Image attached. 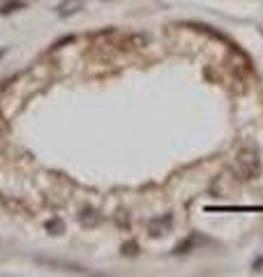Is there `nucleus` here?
Returning <instances> with one entry per match:
<instances>
[{
	"instance_id": "nucleus-4",
	"label": "nucleus",
	"mask_w": 263,
	"mask_h": 277,
	"mask_svg": "<svg viewBox=\"0 0 263 277\" xmlns=\"http://www.w3.org/2000/svg\"><path fill=\"white\" fill-rule=\"evenodd\" d=\"M19 9H26V2H23V0H7V2L0 5V14H2V16H5V14L19 12Z\"/></svg>"
},
{
	"instance_id": "nucleus-2",
	"label": "nucleus",
	"mask_w": 263,
	"mask_h": 277,
	"mask_svg": "<svg viewBox=\"0 0 263 277\" xmlns=\"http://www.w3.org/2000/svg\"><path fill=\"white\" fill-rule=\"evenodd\" d=\"M81 7H83V0H65V2L58 7V14L67 19V16H74V14L79 12Z\"/></svg>"
},
{
	"instance_id": "nucleus-6",
	"label": "nucleus",
	"mask_w": 263,
	"mask_h": 277,
	"mask_svg": "<svg viewBox=\"0 0 263 277\" xmlns=\"http://www.w3.org/2000/svg\"><path fill=\"white\" fill-rule=\"evenodd\" d=\"M47 229H49V233H53V236H58V233H62V222L60 220H51V222H47Z\"/></svg>"
},
{
	"instance_id": "nucleus-3",
	"label": "nucleus",
	"mask_w": 263,
	"mask_h": 277,
	"mask_svg": "<svg viewBox=\"0 0 263 277\" xmlns=\"http://www.w3.org/2000/svg\"><path fill=\"white\" fill-rule=\"evenodd\" d=\"M37 264H44V266H55V271H74V273H83V268H79V266L60 264V261H53V259H49V257H37Z\"/></svg>"
},
{
	"instance_id": "nucleus-7",
	"label": "nucleus",
	"mask_w": 263,
	"mask_h": 277,
	"mask_svg": "<svg viewBox=\"0 0 263 277\" xmlns=\"http://www.w3.org/2000/svg\"><path fill=\"white\" fill-rule=\"evenodd\" d=\"M5 54H7V49H0V58H2Z\"/></svg>"
},
{
	"instance_id": "nucleus-1",
	"label": "nucleus",
	"mask_w": 263,
	"mask_h": 277,
	"mask_svg": "<svg viewBox=\"0 0 263 277\" xmlns=\"http://www.w3.org/2000/svg\"><path fill=\"white\" fill-rule=\"evenodd\" d=\"M233 171H236L243 180H250V178L259 176V171H261V162H259L257 150H252V148L238 150L236 160H233Z\"/></svg>"
},
{
	"instance_id": "nucleus-5",
	"label": "nucleus",
	"mask_w": 263,
	"mask_h": 277,
	"mask_svg": "<svg viewBox=\"0 0 263 277\" xmlns=\"http://www.w3.org/2000/svg\"><path fill=\"white\" fill-rule=\"evenodd\" d=\"M79 222L86 224V226H93L97 222V215H93V210H83L81 215H79Z\"/></svg>"
}]
</instances>
